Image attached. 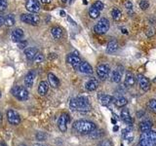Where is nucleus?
<instances>
[{
  "instance_id": "obj_38",
  "label": "nucleus",
  "mask_w": 156,
  "mask_h": 146,
  "mask_svg": "<svg viewBox=\"0 0 156 146\" xmlns=\"http://www.w3.org/2000/svg\"><path fill=\"white\" fill-rule=\"evenodd\" d=\"M98 146H112V143L110 140L105 139V140H101V142H99Z\"/></svg>"
},
{
  "instance_id": "obj_43",
  "label": "nucleus",
  "mask_w": 156,
  "mask_h": 146,
  "mask_svg": "<svg viewBox=\"0 0 156 146\" xmlns=\"http://www.w3.org/2000/svg\"><path fill=\"white\" fill-rule=\"evenodd\" d=\"M40 1L44 4H48V3H51L52 0H40Z\"/></svg>"
},
{
  "instance_id": "obj_27",
  "label": "nucleus",
  "mask_w": 156,
  "mask_h": 146,
  "mask_svg": "<svg viewBox=\"0 0 156 146\" xmlns=\"http://www.w3.org/2000/svg\"><path fill=\"white\" fill-rule=\"evenodd\" d=\"M16 21H15V16L12 14H8L7 16L4 17V24H6L7 26H13Z\"/></svg>"
},
{
  "instance_id": "obj_31",
  "label": "nucleus",
  "mask_w": 156,
  "mask_h": 146,
  "mask_svg": "<svg viewBox=\"0 0 156 146\" xmlns=\"http://www.w3.org/2000/svg\"><path fill=\"white\" fill-rule=\"evenodd\" d=\"M100 12L97 8H95L94 6H92L90 9H89V16L90 18L92 19H98L100 17Z\"/></svg>"
},
{
  "instance_id": "obj_21",
  "label": "nucleus",
  "mask_w": 156,
  "mask_h": 146,
  "mask_svg": "<svg viewBox=\"0 0 156 146\" xmlns=\"http://www.w3.org/2000/svg\"><path fill=\"white\" fill-rule=\"evenodd\" d=\"M98 87H99V81L97 79H90L85 84V89L89 92L96 91L98 89Z\"/></svg>"
},
{
  "instance_id": "obj_41",
  "label": "nucleus",
  "mask_w": 156,
  "mask_h": 146,
  "mask_svg": "<svg viewBox=\"0 0 156 146\" xmlns=\"http://www.w3.org/2000/svg\"><path fill=\"white\" fill-rule=\"evenodd\" d=\"M27 41H23V40L19 41V48L20 49H23L24 47H27Z\"/></svg>"
},
{
  "instance_id": "obj_45",
  "label": "nucleus",
  "mask_w": 156,
  "mask_h": 146,
  "mask_svg": "<svg viewBox=\"0 0 156 146\" xmlns=\"http://www.w3.org/2000/svg\"><path fill=\"white\" fill-rule=\"evenodd\" d=\"M0 146H8V145L5 143L4 141H0Z\"/></svg>"
},
{
  "instance_id": "obj_17",
  "label": "nucleus",
  "mask_w": 156,
  "mask_h": 146,
  "mask_svg": "<svg viewBox=\"0 0 156 146\" xmlns=\"http://www.w3.org/2000/svg\"><path fill=\"white\" fill-rule=\"evenodd\" d=\"M78 69H79L81 73H84V74H92L93 73V67L87 61H81Z\"/></svg>"
},
{
  "instance_id": "obj_16",
  "label": "nucleus",
  "mask_w": 156,
  "mask_h": 146,
  "mask_svg": "<svg viewBox=\"0 0 156 146\" xmlns=\"http://www.w3.org/2000/svg\"><path fill=\"white\" fill-rule=\"evenodd\" d=\"M48 82H49V85H50L51 87H53V88H55V89H57V88L60 87V84H61L58 78L52 72L48 73Z\"/></svg>"
},
{
  "instance_id": "obj_42",
  "label": "nucleus",
  "mask_w": 156,
  "mask_h": 146,
  "mask_svg": "<svg viewBox=\"0 0 156 146\" xmlns=\"http://www.w3.org/2000/svg\"><path fill=\"white\" fill-rule=\"evenodd\" d=\"M3 24H4V17L0 16V26H3Z\"/></svg>"
},
{
  "instance_id": "obj_10",
  "label": "nucleus",
  "mask_w": 156,
  "mask_h": 146,
  "mask_svg": "<svg viewBox=\"0 0 156 146\" xmlns=\"http://www.w3.org/2000/svg\"><path fill=\"white\" fill-rule=\"evenodd\" d=\"M109 70L110 68L107 64H100L98 65L97 67V74L99 76V78L101 80H105L107 77H108V74H109Z\"/></svg>"
},
{
  "instance_id": "obj_26",
  "label": "nucleus",
  "mask_w": 156,
  "mask_h": 146,
  "mask_svg": "<svg viewBox=\"0 0 156 146\" xmlns=\"http://www.w3.org/2000/svg\"><path fill=\"white\" fill-rule=\"evenodd\" d=\"M151 128H152V123H151L149 120L143 121L140 124V129L141 130V133H145V131H148V130H151Z\"/></svg>"
},
{
  "instance_id": "obj_51",
  "label": "nucleus",
  "mask_w": 156,
  "mask_h": 146,
  "mask_svg": "<svg viewBox=\"0 0 156 146\" xmlns=\"http://www.w3.org/2000/svg\"><path fill=\"white\" fill-rule=\"evenodd\" d=\"M62 3H66V2H68V0H62Z\"/></svg>"
},
{
  "instance_id": "obj_12",
  "label": "nucleus",
  "mask_w": 156,
  "mask_h": 146,
  "mask_svg": "<svg viewBox=\"0 0 156 146\" xmlns=\"http://www.w3.org/2000/svg\"><path fill=\"white\" fill-rule=\"evenodd\" d=\"M136 80H138L139 86L141 90L144 91V92L149 90L150 83H149V80L145 76H144L143 74H139L138 76H136Z\"/></svg>"
},
{
  "instance_id": "obj_25",
  "label": "nucleus",
  "mask_w": 156,
  "mask_h": 146,
  "mask_svg": "<svg viewBox=\"0 0 156 146\" xmlns=\"http://www.w3.org/2000/svg\"><path fill=\"white\" fill-rule=\"evenodd\" d=\"M51 34L54 37V39L58 40V39H61L62 37V29L58 26H54L51 29Z\"/></svg>"
},
{
  "instance_id": "obj_35",
  "label": "nucleus",
  "mask_w": 156,
  "mask_h": 146,
  "mask_svg": "<svg viewBox=\"0 0 156 146\" xmlns=\"http://www.w3.org/2000/svg\"><path fill=\"white\" fill-rule=\"evenodd\" d=\"M34 61H35L36 63H40V62H43L44 61V56L42 55V54H40L38 52V54L35 56V57H34Z\"/></svg>"
},
{
  "instance_id": "obj_3",
  "label": "nucleus",
  "mask_w": 156,
  "mask_h": 146,
  "mask_svg": "<svg viewBox=\"0 0 156 146\" xmlns=\"http://www.w3.org/2000/svg\"><path fill=\"white\" fill-rule=\"evenodd\" d=\"M140 146H156V131L148 130L143 133L140 138Z\"/></svg>"
},
{
  "instance_id": "obj_48",
  "label": "nucleus",
  "mask_w": 156,
  "mask_h": 146,
  "mask_svg": "<svg viewBox=\"0 0 156 146\" xmlns=\"http://www.w3.org/2000/svg\"><path fill=\"white\" fill-rule=\"evenodd\" d=\"M61 15H62V17H65L66 16V13L63 12V11H61Z\"/></svg>"
},
{
  "instance_id": "obj_7",
  "label": "nucleus",
  "mask_w": 156,
  "mask_h": 146,
  "mask_svg": "<svg viewBox=\"0 0 156 146\" xmlns=\"http://www.w3.org/2000/svg\"><path fill=\"white\" fill-rule=\"evenodd\" d=\"M7 119L9 123L14 126L20 125V123H21V117H20L18 112H16L13 109L7 110Z\"/></svg>"
},
{
  "instance_id": "obj_47",
  "label": "nucleus",
  "mask_w": 156,
  "mask_h": 146,
  "mask_svg": "<svg viewBox=\"0 0 156 146\" xmlns=\"http://www.w3.org/2000/svg\"><path fill=\"white\" fill-rule=\"evenodd\" d=\"M33 146H45V145H43V144H41V143H36V144H34Z\"/></svg>"
},
{
  "instance_id": "obj_54",
  "label": "nucleus",
  "mask_w": 156,
  "mask_h": 146,
  "mask_svg": "<svg viewBox=\"0 0 156 146\" xmlns=\"http://www.w3.org/2000/svg\"><path fill=\"white\" fill-rule=\"evenodd\" d=\"M0 97H1V92H0Z\"/></svg>"
},
{
  "instance_id": "obj_5",
  "label": "nucleus",
  "mask_w": 156,
  "mask_h": 146,
  "mask_svg": "<svg viewBox=\"0 0 156 146\" xmlns=\"http://www.w3.org/2000/svg\"><path fill=\"white\" fill-rule=\"evenodd\" d=\"M109 21L106 18H101L94 26V30L98 34H105L109 29Z\"/></svg>"
},
{
  "instance_id": "obj_37",
  "label": "nucleus",
  "mask_w": 156,
  "mask_h": 146,
  "mask_svg": "<svg viewBox=\"0 0 156 146\" xmlns=\"http://www.w3.org/2000/svg\"><path fill=\"white\" fill-rule=\"evenodd\" d=\"M124 6L128 11H132V10H133V3H132L130 0H125Z\"/></svg>"
},
{
  "instance_id": "obj_30",
  "label": "nucleus",
  "mask_w": 156,
  "mask_h": 146,
  "mask_svg": "<svg viewBox=\"0 0 156 146\" xmlns=\"http://www.w3.org/2000/svg\"><path fill=\"white\" fill-rule=\"evenodd\" d=\"M121 16H122V13L119 9L113 8L111 10V17L114 21H119V19H121Z\"/></svg>"
},
{
  "instance_id": "obj_36",
  "label": "nucleus",
  "mask_w": 156,
  "mask_h": 146,
  "mask_svg": "<svg viewBox=\"0 0 156 146\" xmlns=\"http://www.w3.org/2000/svg\"><path fill=\"white\" fill-rule=\"evenodd\" d=\"M93 6H94L95 8H97L99 11H101L102 9L105 8V5H104V3H102L101 1H96L94 4H93Z\"/></svg>"
},
{
  "instance_id": "obj_9",
  "label": "nucleus",
  "mask_w": 156,
  "mask_h": 146,
  "mask_svg": "<svg viewBox=\"0 0 156 146\" xmlns=\"http://www.w3.org/2000/svg\"><path fill=\"white\" fill-rule=\"evenodd\" d=\"M69 122V115L67 113H62L58 117V127L60 129L61 131L65 133L67 129V124Z\"/></svg>"
},
{
  "instance_id": "obj_24",
  "label": "nucleus",
  "mask_w": 156,
  "mask_h": 146,
  "mask_svg": "<svg viewBox=\"0 0 156 146\" xmlns=\"http://www.w3.org/2000/svg\"><path fill=\"white\" fill-rule=\"evenodd\" d=\"M118 43H117L116 40H111L108 42L107 44V47H106V53L108 54H113L115 53L117 50H118Z\"/></svg>"
},
{
  "instance_id": "obj_19",
  "label": "nucleus",
  "mask_w": 156,
  "mask_h": 146,
  "mask_svg": "<svg viewBox=\"0 0 156 146\" xmlns=\"http://www.w3.org/2000/svg\"><path fill=\"white\" fill-rule=\"evenodd\" d=\"M37 54H38V50L34 47H29L24 50V55H26V57L28 61H33Z\"/></svg>"
},
{
  "instance_id": "obj_34",
  "label": "nucleus",
  "mask_w": 156,
  "mask_h": 146,
  "mask_svg": "<svg viewBox=\"0 0 156 146\" xmlns=\"http://www.w3.org/2000/svg\"><path fill=\"white\" fill-rule=\"evenodd\" d=\"M89 134H90V137H92V138H98V137H101L102 135V131H101V130L96 131V130H93L92 133H90Z\"/></svg>"
},
{
  "instance_id": "obj_2",
  "label": "nucleus",
  "mask_w": 156,
  "mask_h": 146,
  "mask_svg": "<svg viewBox=\"0 0 156 146\" xmlns=\"http://www.w3.org/2000/svg\"><path fill=\"white\" fill-rule=\"evenodd\" d=\"M97 129L95 123L88 120H79L73 124V130L81 134H88Z\"/></svg>"
},
{
  "instance_id": "obj_11",
  "label": "nucleus",
  "mask_w": 156,
  "mask_h": 146,
  "mask_svg": "<svg viewBox=\"0 0 156 146\" xmlns=\"http://www.w3.org/2000/svg\"><path fill=\"white\" fill-rule=\"evenodd\" d=\"M26 9L29 13H37L40 10V4H39L38 0H27Z\"/></svg>"
},
{
  "instance_id": "obj_50",
  "label": "nucleus",
  "mask_w": 156,
  "mask_h": 146,
  "mask_svg": "<svg viewBox=\"0 0 156 146\" xmlns=\"http://www.w3.org/2000/svg\"><path fill=\"white\" fill-rule=\"evenodd\" d=\"M113 130H118V127H114V128H113Z\"/></svg>"
},
{
  "instance_id": "obj_32",
  "label": "nucleus",
  "mask_w": 156,
  "mask_h": 146,
  "mask_svg": "<svg viewBox=\"0 0 156 146\" xmlns=\"http://www.w3.org/2000/svg\"><path fill=\"white\" fill-rule=\"evenodd\" d=\"M148 107L153 113L156 114V99H150L148 102Z\"/></svg>"
},
{
  "instance_id": "obj_23",
  "label": "nucleus",
  "mask_w": 156,
  "mask_h": 146,
  "mask_svg": "<svg viewBox=\"0 0 156 146\" xmlns=\"http://www.w3.org/2000/svg\"><path fill=\"white\" fill-rule=\"evenodd\" d=\"M49 91V83L46 81H41L38 86V94L40 96H45Z\"/></svg>"
},
{
  "instance_id": "obj_53",
  "label": "nucleus",
  "mask_w": 156,
  "mask_h": 146,
  "mask_svg": "<svg viewBox=\"0 0 156 146\" xmlns=\"http://www.w3.org/2000/svg\"><path fill=\"white\" fill-rule=\"evenodd\" d=\"M19 146H27V145H24V144H21V145H19Z\"/></svg>"
},
{
  "instance_id": "obj_40",
  "label": "nucleus",
  "mask_w": 156,
  "mask_h": 146,
  "mask_svg": "<svg viewBox=\"0 0 156 146\" xmlns=\"http://www.w3.org/2000/svg\"><path fill=\"white\" fill-rule=\"evenodd\" d=\"M46 137H47V135H46L45 134H44V133H41V131H40V133H37V134H36V138H37L38 140H40V141L44 140Z\"/></svg>"
},
{
  "instance_id": "obj_15",
  "label": "nucleus",
  "mask_w": 156,
  "mask_h": 146,
  "mask_svg": "<svg viewBox=\"0 0 156 146\" xmlns=\"http://www.w3.org/2000/svg\"><path fill=\"white\" fill-rule=\"evenodd\" d=\"M98 99H99L100 102L102 105H109L111 102L114 101L113 96H111L109 95H105V94H100L98 96Z\"/></svg>"
},
{
  "instance_id": "obj_28",
  "label": "nucleus",
  "mask_w": 156,
  "mask_h": 146,
  "mask_svg": "<svg viewBox=\"0 0 156 146\" xmlns=\"http://www.w3.org/2000/svg\"><path fill=\"white\" fill-rule=\"evenodd\" d=\"M122 136L128 141H132L134 138V134H133V130H131V128H127L123 130V133H122Z\"/></svg>"
},
{
  "instance_id": "obj_33",
  "label": "nucleus",
  "mask_w": 156,
  "mask_h": 146,
  "mask_svg": "<svg viewBox=\"0 0 156 146\" xmlns=\"http://www.w3.org/2000/svg\"><path fill=\"white\" fill-rule=\"evenodd\" d=\"M139 5H140V7L141 10H146V9H148V7H149V2L147 1V0H140Z\"/></svg>"
},
{
  "instance_id": "obj_29",
  "label": "nucleus",
  "mask_w": 156,
  "mask_h": 146,
  "mask_svg": "<svg viewBox=\"0 0 156 146\" xmlns=\"http://www.w3.org/2000/svg\"><path fill=\"white\" fill-rule=\"evenodd\" d=\"M114 103L117 107H124L128 103V100L124 96H119L117 99H114Z\"/></svg>"
},
{
  "instance_id": "obj_14",
  "label": "nucleus",
  "mask_w": 156,
  "mask_h": 146,
  "mask_svg": "<svg viewBox=\"0 0 156 146\" xmlns=\"http://www.w3.org/2000/svg\"><path fill=\"white\" fill-rule=\"evenodd\" d=\"M123 67H117L115 70H113L111 75V81L114 83H119L122 79V76H123Z\"/></svg>"
},
{
  "instance_id": "obj_1",
  "label": "nucleus",
  "mask_w": 156,
  "mask_h": 146,
  "mask_svg": "<svg viewBox=\"0 0 156 146\" xmlns=\"http://www.w3.org/2000/svg\"><path fill=\"white\" fill-rule=\"evenodd\" d=\"M69 107L73 111L86 112L91 109V104L86 96H77L70 100Z\"/></svg>"
},
{
  "instance_id": "obj_13",
  "label": "nucleus",
  "mask_w": 156,
  "mask_h": 146,
  "mask_svg": "<svg viewBox=\"0 0 156 146\" xmlns=\"http://www.w3.org/2000/svg\"><path fill=\"white\" fill-rule=\"evenodd\" d=\"M35 77H36V71L35 70L28 71L27 74L24 76V80H23L26 87L30 88L33 85V82H34V79H35Z\"/></svg>"
},
{
  "instance_id": "obj_6",
  "label": "nucleus",
  "mask_w": 156,
  "mask_h": 146,
  "mask_svg": "<svg viewBox=\"0 0 156 146\" xmlns=\"http://www.w3.org/2000/svg\"><path fill=\"white\" fill-rule=\"evenodd\" d=\"M21 21L24 23L31 24V26H36L40 23V18L32 13L30 14H23L21 16Z\"/></svg>"
},
{
  "instance_id": "obj_52",
  "label": "nucleus",
  "mask_w": 156,
  "mask_h": 146,
  "mask_svg": "<svg viewBox=\"0 0 156 146\" xmlns=\"http://www.w3.org/2000/svg\"><path fill=\"white\" fill-rule=\"evenodd\" d=\"M153 82H154V83H156V77H155L154 79H153Z\"/></svg>"
},
{
  "instance_id": "obj_49",
  "label": "nucleus",
  "mask_w": 156,
  "mask_h": 146,
  "mask_svg": "<svg viewBox=\"0 0 156 146\" xmlns=\"http://www.w3.org/2000/svg\"><path fill=\"white\" fill-rule=\"evenodd\" d=\"M122 32H123V33H128V32H127V30H126V29H122Z\"/></svg>"
},
{
  "instance_id": "obj_8",
  "label": "nucleus",
  "mask_w": 156,
  "mask_h": 146,
  "mask_svg": "<svg viewBox=\"0 0 156 146\" xmlns=\"http://www.w3.org/2000/svg\"><path fill=\"white\" fill-rule=\"evenodd\" d=\"M81 58L80 57L77 55L75 53H71V54H68L67 57H66V62L68 64H70L73 68H78L81 63Z\"/></svg>"
},
{
  "instance_id": "obj_44",
  "label": "nucleus",
  "mask_w": 156,
  "mask_h": 146,
  "mask_svg": "<svg viewBox=\"0 0 156 146\" xmlns=\"http://www.w3.org/2000/svg\"><path fill=\"white\" fill-rule=\"evenodd\" d=\"M67 19H68V21H69V22L73 24V26H76V23H75V22H73L72 19H70V17H68V16H67Z\"/></svg>"
},
{
  "instance_id": "obj_22",
  "label": "nucleus",
  "mask_w": 156,
  "mask_h": 146,
  "mask_svg": "<svg viewBox=\"0 0 156 146\" xmlns=\"http://www.w3.org/2000/svg\"><path fill=\"white\" fill-rule=\"evenodd\" d=\"M135 83H136V78L134 76L133 73H131V72H128L126 74V77H125V81H124V85L126 87H133L135 85Z\"/></svg>"
},
{
  "instance_id": "obj_46",
  "label": "nucleus",
  "mask_w": 156,
  "mask_h": 146,
  "mask_svg": "<svg viewBox=\"0 0 156 146\" xmlns=\"http://www.w3.org/2000/svg\"><path fill=\"white\" fill-rule=\"evenodd\" d=\"M2 120H3V116H2V113L0 112V124L2 123Z\"/></svg>"
},
{
  "instance_id": "obj_20",
  "label": "nucleus",
  "mask_w": 156,
  "mask_h": 146,
  "mask_svg": "<svg viewBox=\"0 0 156 146\" xmlns=\"http://www.w3.org/2000/svg\"><path fill=\"white\" fill-rule=\"evenodd\" d=\"M121 119L123 120L128 126H132L134 123V121H133V119H132L128 109H123L121 111Z\"/></svg>"
},
{
  "instance_id": "obj_18",
  "label": "nucleus",
  "mask_w": 156,
  "mask_h": 146,
  "mask_svg": "<svg viewBox=\"0 0 156 146\" xmlns=\"http://www.w3.org/2000/svg\"><path fill=\"white\" fill-rule=\"evenodd\" d=\"M24 35L23 33V30L22 28H16L14 29L13 32H12V35H11V38H12V41L13 42H19L23 40V37Z\"/></svg>"
},
{
  "instance_id": "obj_4",
  "label": "nucleus",
  "mask_w": 156,
  "mask_h": 146,
  "mask_svg": "<svg viewBox=\"0 0 156 146\" xmlns=\"http://www.w3.org/2000/svg\"><path fill=\"white\" fill-rule=\"evenodd\" d=\"M11 94L15 97H16L18 100H21V101L27 100L28 99V96H29L28 91L23 86H15V87H13L12 90H11Z\"/></svg>"
},
{
  "instance_id": "obj_39",
  "label": "nucleus",
  "mask_w": 156,
  "mask_h": 146,
  "mask_svg": "<svg viewBox=\"0 0 156 146\" xmlns=\"http://www.w3.org/2000/svg\"><path fill=\"white\" fill-rule=\"evenodd\" d=\"M7 8V0H0V12L5 11Z\"/></svg>"
}]
</instances>
